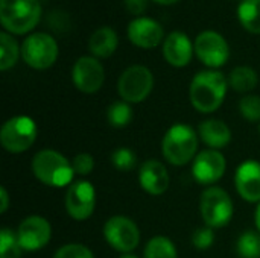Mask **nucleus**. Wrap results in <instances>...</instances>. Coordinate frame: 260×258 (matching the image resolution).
Masks as SVG:
<instances>
[{"instance_id": "12", "label": "nucleus", "mask_w": 260, "mask_h": 258, "mask_svg": "<svg viewBox=\"0 0 260 258\" xmlns=\"http://www.w3.org/2000/svg\"><path fill=\"white\" fill-rule=\"evenodd\" d=\"M225 169H227L225 157L219 151L206 149L195 157L192 164V175L198 184L212 187L224 176Z\"/></svg>"}, {"instance_id": "20", "label": "nucleus", "mask_w": 260, "mask_h": 258, "mask_svg": "<svg viewBox=\"0 0 260 258\" xmlns=\"http://www.w3.org/2000/svg\"><path fill=\"white\" fill-rule=\"evenodd\" d=\"M119 44L117 33L111 27H99L88 41V49L96 58H110Z\"/></svg>"}, {"instance_id": "15", "label": "nucleus", "mask_w": 260, "mask_h": 258, "mask_svg": "<svg viewBox=\"0 0 260 258\" xmlns=\"http://www.w3.org/2000/svg\"><path fill=\"white\" fill-rule=\"evenodd\" d=\"M235 187L238 195L250 202L260 204V163L247 160L241 163L235 172Z\"/></svg>"}, {"instance_id": "18", "label": "nucleus", "mask_w": 260, "mask_h": 258, "mask_svg": "<svg viewBox=\"0 0 260 258\" xmlns=\"http://www.w3.org/2000/svg\"><path fill=\"white\" fill-rule=\"evenodd\" d=\"M193 44L189 36L180 30H175L168 35L163 44L165 59L174 67H184L190 62L193 56Z\"/></svg>"}, {"instance_id": "7", "label": "nucleus", "mask_w": 260, "mask_h": 258, "mask_svg": "<svg viewBox=\"0 0 260 258\" xmlns=\"http://www.w3.org/2000/svg\"><path fill=\"white\" fill-rule=\"evenodd\" d=\"M154 76L145 65L136 64L128 67L117 81V93L128 103L143 102L152 91Z\"/></svg>"}, {"instance_id": "23", "label": "nucleus", "mask_w": 260, "mask_h": 258, "mask_svg": "<svg viewBox=\"0 0 260 258\" xmlns=\"http://www.w3.org/2000/svg\"><path fill=\"white\" fill-rule=\"evenodd\" d=\"M143 255L145 258H178V252L171 239L155 236L146 243Z\"/></svg>"}, {"instance_id": "11", "label": "nucleus", "mask_w": 260, "mask_h": 258, "mask_svg": "<svg viewBox=\"0 0 260 258\" xmlns=\"http://www.w3.org/2000/svg\"><path fill=\"white\" fill-rule=\"evenodd\" d=\"M195 53L204 65L218 68L229 61L230 49L222 35L215 30H204L195 40Z\"/></svg>"}, {"instance_id": "26", "label": "nucleus", "mask_w": 260, "mask_h": 258, "mask_svg": "<svg viewBox=\"0 0 260 258\" xmlns=\"http://www.w3.org/2000/svg\"><path fill=\"white\" fill-rule=\"evenodd\" d=\"M236 252L239 258H260V233L245 231L236 242Z\"/></svg>"}, {"instance_id": "35", "label": "nucleus", "mask_w": 260, "mask_h": 258, "mask_svg": "<svg viewBox=\"0 0 260 258\" xmlns=\"http://www.w3.org/2000/svg\"><path fill=\"white\" fill-rule=\"evenodd\" d=\"M254 220H256V228H257V231L260 233V204L257 205V208H256V213H254Z\"/></svg>"}, {"instance_id": "30", "label": "nucleus", "mask_w": 260, "mask_h": 258, "mask_svg": "<svg viewBox=\"0 0 260 258\" xmlns=\"http://www.w3.org/2000/svg\"><path fill=\"white\" fill-rule=\"evenodd\" d=\"M53 258H94V255L81 243H67L53 254Z\"/></svg>"}, {"instance_id": "32", "label": "nucleus", "mask_w": 260, "mask_h": 258, "mask_svg": "<svg viewBox=\"0 0 260 258\" xmlns=\"http://www.w3.org/2000/svg\"><path fill=\"white\" fill-rule=\"evenodd\" d=\"M72 166H73V170L76 175H81V176H87L93 172L94 169V160L90 154H78L73 161H72Z\"/></svg>"}, {"instance_id": "33", "label": "nucleus", "mask_w": 260, "mask_h": 258, "mask_svg": "<svg viewBox=\"0 0 260 258\" xmlns=\"http://www.w3.org/2000/svg\"><path fill=\"white\" fill-rule=\"evenodd\" d=\"M125 6L131 14L140 15L148 6V0H125Z\"/></svg>"}, {"instance_id": "2", "label": "nucleus", "mask_w": 260, "mask_h": 258, "mask_svg": "<svg viewBox=\"0 0 260 258\" xmlns=\"http://www.w3.org/2000/svg\"><path fill=\"white\" fill-rule=\"evenodd\" d=\"M32 173L41 184L61 189L72 184L75 170L62 154L53 149H43L32 160Z\"/></svg>"}, {"instance_id": "37", "label": "nucleus", "mask_w": 260, "mask_h": 258, "mask_svg": "<svg viewBox=\"0 0 260 258\" xmlns=\"http://www.w3.org/2000/svg\"><path fill=\"white\" fill-rule=\"evenodd\" d=\"M119 258H139V257H136V255H133V254H122Z\"/></svg>"}, {"instance_id": "34", "label": "nucleus", "mask_w": 260, "mask_h": 258, "mask_svg": "<svg viewBox=\"0 0 260 258\" xmlns=\"http://www.w3.org/2000/svg\"><path fill=\"white\" fill-rule=\"evenodd\" d=\"M0 202H2L0 204V213L3 214L9 208V195H8V192H6L5 187H0Z\"/></svg>"}, {"instance_id": "36", "label": "nucleus", "mask_w": 260, "mask_h": 258, "mask_svg": "<svg viewBox=\"0 0 260 258\" xmlns=\"http://www.w3.org/2000/svg\"><path fill=\"white\" fill-rule=\"evenodd\" d=\"M154 2H157V3H160V5H172V3H177V2H180V0H154Z\"/></svg>"}, {"instance_id": "4", "label": "nucleus", "mask_w": 260, "mask_h": 258, "mask_svg": "<svg viewBox=\"0 0 260 258\" xmlns=\"http://www.w3.org/2000/svg\"><path fill=\"white\" fill-rule=\"evenodd\" d=\"M41 6L38 0H0L2 26L15 35L30 32L40 21Z\"/></svg>"}, {"instance_id": "10", "label": "nucleus", "mask_w": 260, "mask_h": 258, "mask_svg": "<svg viewBox=\"0 0 260 258\" xmlns=\"http://www.w3.org/2000/svg\"><path fill=\"white\" fill-rule=\"evenodd\" d=\"M64 204L72 219L78 222L87 220L96 207V190L88 181H75L67 187Z\"/></svg>"}, {"instance_id": "3", "label": "nucleus", "mask_w": 260, "mask_h": 258, "mask_svg": "<svg viewBox=\"0 0 260 258\" xmlns=\"http://www.w3.org/2000/svg\"><path fill=\"white\" fill-rule=\"evenodd\" d=\"M161 152L168 163L184 166L198 155V134L186 123H175L163 137Z\"/></svg>"}, {"instance_id": "28", "label": "nucleus", "mask_w": 260, "mask_h": 258, "mask_svg": "<svg viewBox=\"0 0 260 258\" xmlns=\"http://www.w3.org/2000/svg\"><path fill=\"white\" fill-rule=\"evenodd\" d=\"M137 157L128 148H117L111 154V164L120 172H131L136 167Z\"/></svg>"}, {"instance_id": "38", "label": "nucleus", "mask_w": 260, "mask_h": 258, "mask_svg": "<svg viewBox=\"0 0 260 258\" xmlns=\"http://www.w3.org/2000/svg\"><path fill=\"white\" fill-rule=\"evenodd\" d=\"M259 132H260V126H259Z\"/></svg>"}, {"instance_id": "31", "label": "nucleus", "mask_w": 260, "mask_h": 258, "mask_svg": "<svg viewBox=\"0 0 260 258\" xmlns=\"http://www.w3.org/2000/svg\"><path fill=\"white\" fill-rule=\"evenodd\" d=\"M213 243H215V233L213 228L210 227H201L192 236V245L200 251H206L212 248Z\"/></svg>"}, {"instance_id": "21", "label": "nucleus", "mask_w": 260, "mask_h": 258, "mask_svg": "<svg viewBox=\"0 0 260 258\" xmlns=\"http://www.w3.org/2000/svg\"><path fill=\"white\" fill-rule=\"evenodd\" d=\"M229 85L238 93H250L257 85V73L248 65H239L232 70Z\"/></svg>"}, {"instance_id": "25", "label": "nucleus", "mask_w": 260, "mask_h": 258, "mask_svg": "<svg viewBox=\"0 0 260 258\" xmlns=\"http://www.w3.org/2000/svg\"><path fill=\"white\" fill-rule=\"evenodd\" d=\"M134 117L131 103L125 102V100H117L113 102L108 108H107V120L110 123V126L113 128H125L131 123Z\"/></svg>"}, {"instance_id": "8", "label": "nucleus", "mask_w": 260, "mask_h": 258, "mask_svg": "<svg viewBox=\"0 0 260 258\" xmlns=\"http://www.w3.org/2000/svg\"><path fill=\"white\" fill-rule=\"evenodd\" d=\"M21 58L29 67L46 70L52 67L58 58V44L49 33H32L21 44Z\"/></svg>"}, {"instance_id": "19", "label": "nucleus", "mask_w": 260, "mask_h": 258, "mask_svg": "<svg viewBox=\"0 0 260 258\" xmlns=\"http://www.w3.org/2000/svg\"><path fill=\"white\" fill-rule=\"evenodd\" d=\"M198 137L207 144L210 149L219 151L227 148L232 141V131L225 122L218 119H209L200 123L198 126Z\"/></svg>"}, {"instance_id": "16", "label": "nucleus", "mask_w": 260, "mask_h": 258, "mask_svg": "<svg viewBox=\"0 0 260 258\" xmlns=\"http://www.w3.org/2000/svg\"><path fill=\"white\" fill-rule=\"evenodd\" d=\"M139 184L151 196H160L168 192L171 178L165 164L158 160H146L139 169Z\"/></svg>"}, {"instance_id": "24", "label": "nucleus", "mask_w": 260, "mask_h": 258, "mask_svg": "<svg viewBox=\"0 0 260 258\" xmlns=\"http://www.w3.org/2000/svg\"><path fill=\"white\" fill-rule=\"evenodd\" d=\"M20 52L21 50L18 49V44L12 38V35H9L8 32H0V70L2 71H6L15 65Z\"/></svg>"}, {"instance_id": "22", "label": "nucleus", "mask_w": 260, "mask_h": 258, "mask_svg": "<svg viewBox=\"0 0 260 258\" xmlns=\"http://www.w3.org/2000/svg\"><path fill=\"white\" fill-rule=\"evenodd\" d=\"M241 24L251 33H260V0H242L238 9Z\"/></svg>"}, {"instance_id": "1", "label": "nucleus", "mask_w": 260, "mask_h": 258, "mask_svg": "<svg viewBox=\"0 0 260 258\" xmlns=\"http://www.w3.org/2000/svg\"><path fill=\"white\" fill-rule=\"evenodd\" d=\"M229 88V79L216 70L200 71L190 82L189 97L192 106L203 113H215L225 99Z\"/></svg>"}, {"instance_id": "6", "label": "nucleus", "mask_w": 260, "mask_h": 258, "mask_svg": "<svg viewBox=\"0 0 260 258\" xmlns=\"http://www.w3.org/2000/svg\"><path fill=\"white\" fill-rule=\"evenodd\" d=\"M38 135L37 123L27 116L8 119L0 129V143L9 154H21L32 148Z\"/></svg>"}, {"instance_id": "9", "label": "nucleus", "mask_w": 260, "mask_h": 258, "mask_svg": "<svg viewBox=\"0 0 260 258\" xmlns=\"http://www.w3.org/2000/svg\"><path fill=\"white\" fill-rule=\"evenodd\" d=\"M105 242L122 254H131L140 243L137 224L126 216H113L104 225Z\"/></svg>"}, {"instance_id": "17", "label": "nucleus", "mask_w": 260, "mask_h": 258, "mask_svg": "<svg viewBox=\"0 0 260 258\" xmlns=\"http://www.w3.org/2000/svg\"><path fill=\"white\" fill-rule=\"evenodd\" d=\"M128 38L140 49H154L163 38V27L152 18L140 17L129 23Z\"/></svg>"}, {"instance_id": "5", "label": "nucleus", "mask_w": 260, "mask_h": 258, "mask_svg": "<svg viewBox=\"0 0 260 258\" xmlns=\"http://www.w3.org/2000/svg\"><path fill=\"white\" fill-rule=\"evenodd\" d=\"M200 211L206 227L215 230L224 228L232 222L235 208L230 195L224 189L212 186L201 193Z\"/></svg>"}, {"instance_id": "14", "label": "nucleus", "mask_w": 260, "mask_h": 258, "mask_svg": "<svg viewBox=\"0 0 260 258\" xmlns=\"http://www.w3.org/2000/svg\"><path fill=\"white\" fill-rule=\"evenodd\" d=\"M105 79V71L98 58L81 56L72 70V81L75 87L85 94H93L101 90Z\"/></svg>"}, {"instance_id": "27", "label": "nucleus", "mask_w": 260, "mask_h": 258, "mask_svg": "<svg viewBox=\"0 0 260 258\" xmlns=\"http://www.w3.org/2000/svg\"><path fill=\"white\" fill-rule=\"evenodd\" d=\"M23 248L18 242L17 233L9 228L0 231V258H20Z\"/></svg>"}, {"instance_id": "29", "label": "nucleus", "mask_w": 260, "mask_h": 258, "mask_svg": "<svg viewBox=\"0 0 260 258\" xmlns=\"http://www.w3.org/2000/svg\"><path fill=\"white\" fill-rule=\"evenodd\" d=\"M239 113L248 122H260V96L248 94L239 100Z\"/></svg>"}, {"instance_id": "13", "label": "nucleus", "mask_w": 260, "mask_h": 258, "mask_svg": "<svg viewBox=\"0 0 260 258\" xmlns=\"http://www.w3.org/2000/svg\"><path fill=\"white\" fill-rule=\"evenodd\" d=\"M18 242L23 251L34 252L43 249L52 239V227L47 219L41 216H29L21 220L17 230Z\"/></svg>"}]
</instances>
